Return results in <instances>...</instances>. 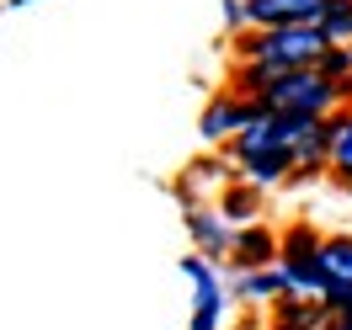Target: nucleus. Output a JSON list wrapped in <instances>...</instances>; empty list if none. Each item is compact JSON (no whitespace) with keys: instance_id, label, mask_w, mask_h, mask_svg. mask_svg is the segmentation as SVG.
<instances>
[{"instance_id":"nucleus-5","label":"nucleus","mask_w":352,"mask_h":330,"mask_svg":"<svg viewBox=\"0 0 352 330\" xmlns=\"http://www.w3.org/2000/svg\"><path fill=\"white\" fill-rule=\"evenodd\" d=\"M262 112V102H251V96H235V91L224 86V91H214L208 96V107H203V117H198V139L203 144H214V150H224L235 133L251 123Z\"/></svg>"},{"instance_id":"nucleus-4","label":"nucleus","mask_w":352,"mask_h":330,"mask_svg":"<svg viewBox=\"0 0 352 330\" xmlns=\"http://www.w3.org/2000/svg\"><path fill=\"white\" fill-rule=\"evenodd\" d=\"M182 277L192 283V320H187V330H224L230 283L214 272V261H208L203 250H187V256H182Z\"/></svg>"},{"instance_id":"nucleus-9","label":"nucleus","mask_w":352,"mask_h":330,"mask_svg":"<svg viewBox=\"0 0 352 330\" xmlns=\"http://www.w3.org/2000/svg\"><path fill=\"white\" fill-rule=\"evenodd\" d=\"M187 240H192V250H203L208 261H230L235 229L219 219V208H214V202H203V208H187Z\"/></svg>"},{"instance_id":"nucleus-14","label":"nucleus","mask_w":352,"mask_h":330,"mask_svg":"<svg viewBox=\"0 0 352 330\" xmlns=\"http://www.w3.org/2000/svg\"><path fill=\"white\" fill-rule=\"evenodd\" d=\"M272 144H278V112L262 107L235 139H230V144H224V154H230V165H241L245 154H262V150H272Z\"/></svg>"},{"instance_id":"nucleus-22","label":"nucleus","mask_w":352,"mask_h":330,"mask_svg":"<svg viewBox=\"0 0 352 330\" xmlns=\"http://www.w3.org/2000/svg\"><path fill=\"white\" fill-rule=\"evenodd\" d=\"M347 325H352V320H347Z\"/></svg>"},{"instance_id":"nucleus-21","label":"nucleus","mask_w":352,"mask_h":330,"mask_svg":"<svg viewBox=\"0 0 352 330\" xmlns=\"http://www.w3.org/2000/svg\"><path fill=\"white\" fill-rule=\"evenodd\" d=\"M347 192H352V181H347Z\"/></svg>"},{"instance_id":"nucleus-13","label":"nucleus","mask_w":352,"mask_h":330,"mask_svg":"<svg viewBox=\"0 0 352 330\" xmlns=\"http://www.w3.org/2000/svg\"><path fill=\"white\" fill-rule=\"evenodd\" d=\"M267 325H288V330H326L331 325V309L320 298H299V293H288L278 304L267 309Z\"/></svg>"},{"instance_id":"nucleus-10","label":"nucleus","mask_w":352,"mask_h":330,"mask_svg":"<svg viewBox=\"0 0 352 330\" xmlns=\"http://www.w3.org/2000/svg\"><path fill=\"white\" fill-rule=\"evenodd\" d=\"M267 192L262 187H251V181H230L219 198H214V208H219V219L230 224V229H245V224H262V208H267Z\"/></svg>"},{"instance_id":"nucleus-16","label":"nucleus","mask_w":352,"mask_h":330,"mask_svg":"<svg viewBox=\"0 0 352 330\" xmlns=\"http://www.w3.org/2000/svg\"><path fill=\"white\" fill-rule=\"evenodd\" d=\"M331 181L336 187L352 181V107H342L331 117Z\"/></svg>"},{"instance_id":"nucleus-17","label":"nucleus","mask_w":352,"mask_h":330,"mask_svg":"<svg viewBox=\"0 0 352 330\" xmlns=\"http://www.w3.org/2000/svg\"><path fill=\"white\" fill-rule=\"evenodd\" d=\"M320 32H326L331 43H347L352 48V0H326V11H320Z\"/></svg>"},{"instance_id":"nucleus-12","label":"nucleus","mask_w":352,"mask_h":330,"mask_svg":"<svg viewBox=\"0 0 352 330\" xmlns=\"http://www.w3.org/2000/svg\"><path fill=\"white\" fill-rule=\"evenodd\" d=\"M241 181H251V187H288V176H294V154L283 150V144H272V150H262V154H245L241 165Z\"/></svg>"},{"instance_id":"nucleus-1","label":"nucleus","mask_w":352,"mask_h":330,"mask_svg":"<svg viewBox=\"0 0 352 330\" xmlns=\"http://www.w3.org/2000/svg\"><path fill=\"white\" fill-rule=\"evenodd\" d=\"M326 48H331V38L315 22L235 32V59H245V64H267V69H315L320 59H326Z\"/></svg>"},{"instance_id":"nucleus-3","label":"nucleus","mask_w":352,"mask_h":330,"mask_svg":"<svg viewBox=\"0 0 352 330\" xmlns=\"http://www.w3.org/2000/svg\"><path fill=\"white\" fill-rule=\"evenodd\" d=\"M278 144L294 154V176L288 187H309V181L331 176V117H278Z\"/></svg>"},{"instance_id":"nucleus-8","label":"nucleus","mask_w":352,"mask_h":330,"mask_svg":"<svg viewBox=\"0 0 352 330\" xmlns=\"http://www.w3.org/2000/svg\"><path fill=\"white\" fill-rule=\"evenodd\" d=\"M230 298L241 309H272L278 298H288V277H283V266H256V272H235L230 277Z\"/></svg>"},{"instance_id":"nucleus-20","label":"nucleus","mask_w":352,"mask_h":330,"mask_svg":"<svg viewBox=\"0 0 352 330\" xmlns=\"http://www.w3.org/2000/svg\"><path fill=\"white\" fill-rule=\"evenodd\" d=\"M11 5H32V0H11Z\"/></svg>"},{"instance_id":"nucleus-7","label":"nucleus","mask_w":352,"mask_h":330,"mask_svg":"<svg viewBox=\"0 0 352 330\" xmlns=\"http://www.w3.org/2000/svg\"><path fill=\"white\" fill-rule=\"evenodd\" d=\"M278 256H283V235L272 224H245V229H235V245H230V272L278 266Z\"/></svg>"},{"instance_id":"nucleus-18","label":"nucleus","mask_w":352,"mask_h":330,"mask_svg":"<svg viewBox=\"0 0 352 330\" xmlns=\"http://www.w3.org/2000/svg\"><path fill=\"white\" fill-rule=\"evenodd\" d=\"M219 16H224V32H251V0H224Z\"/></svg>"},{"instance_id":"nucleus-15","label":"nucleus","mask_w":352,"mask_h":330,"mask_svg":"<svg viewBox=\"0 0 352 330\" xmlns=\"http://www.w3.org/2000/svg\"><path fill=\"white\" fill-rule=\"evenodd\" d=\"M320 277H326V287H352V235L347 229L326 235V245H320Z\"/></svg>"},{"instance_id":"nucleus-19","label":"nucleus","mask_w":352,"mask_h":330,"mask_svg":"<svg viewBox=\"0 0 352 330\" xmlns=\"http://www.w3.org/2000/svg\"><path fill=\"white\" fill-rule=\"evenodd\" d=\"M326 330H352V325H347V320H331V325H326Z\"/></svg>"},{"instance_id":"nucleus-2","label":"nucleus","mask_w":352,"mask_h":330,"mask_svg":"<svg viewBox=\"0 0 352 330\" xmlns=\"http://www.w3.org/2000/svg\"><path fill=\"white\" fill-rule=\"evenodd\" d=\"M256 102H262L267 112H278V117H299V112H309V117H336V112H342V91L331 86L320 69H283Z\"/></svg>"},{"instance_id":"nucleus-11","label":"nucleus","mask_w":352,"mask_h":330,"mask_svg":"<svg viewBox=\"0 0 352 330\" xmlns=\"http://www.w3.org/2000/svg\"><path fill=\"white\" fill-rule=\"evenodd\" d=\"M326 0H251V27H299L320 22Z\"/></svg>"},{"instance_id":"nucleus-6","label":"nucleus","mask_w":352,"mask_h":330,"mask_svg":"<svg viewBox=\"0 0 352 330\" xmlns=\"http://www.w3.org/2000/svg\"><path fill=\"white\" fill-rule=\"evenodd\" d=\"M230 181H241V171L230 165V154H219V160H192L182 176H176V198H182V208H203V202H214L230 187Z\"/></svg>"}]
</instances>
